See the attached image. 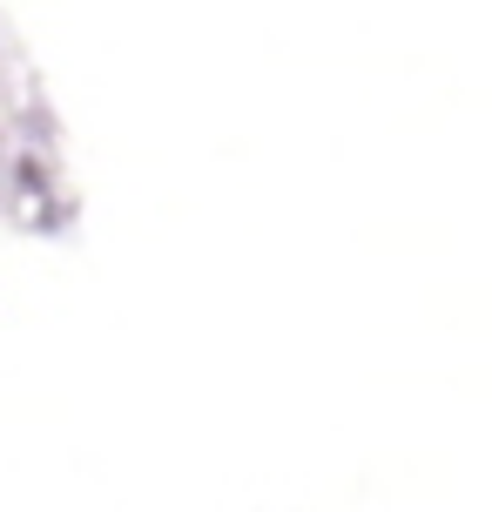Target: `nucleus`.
Listing matches in <instances>:
<instances>
[]
</instances>
